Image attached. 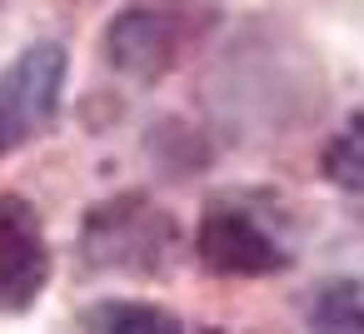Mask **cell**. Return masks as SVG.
I'll return each instance as SVG.
<instances>
[{"instance_id": "cell-1", "label": "cell", "mask_w": 364, "mask_h": 334, "mask_svg": "<svg viewBox=\"0 0 364 334\" xmlns=\"http://www.w3.org/2000/svg\"><path fill=\"white\" fill-rule=\"evenodd\" d=\"M200 259L215 274H274L289 264V249L269 235V225L240 205V200H215L200 220Z\"/></svg>"}, {"instance_id": "cell-2", "label": "cell", "mask_w": 364, "mask_h": 334, "mask_svg": "<svg viewBox=\"0 0 364 334\" xmlns=\"http://www.w3.org/2000/svg\"><path fill=\"white\" fill-rule=\"evenodd\" d=\"M90 259L95 264H110V269H140L150 274L170 244H175V225L170 215L150 210L145 200H115V205H100L90 215Z\"/></svg>"}, {"instance_id": "cell-3", "label": "cell", "mask_w": 364, "mask_h": 334, "mask_svg": "<svg viewBox=\"0 0 364 334\" xmlns=\"http://www.w3.org/2000/svg\"><path fill=\"white\" fill-rule=\"evenodd\" d=\"M50 279V244L41 230V215L16 200L0 195V304L26 309Z\"/></svg>"}, {"instance_id": "cell-4", "label": "cell", "mask_w": 364, "mask_h": 334, "mask_svg": "<svg viewBox=\"0 0 364 334\" xmlns=\"http://www.w3.org/2000/svg\"><path fill=\"white\" fill-rule=\"evenodd\" d=\"M60 85H65V50L60 45H31L11 75L0 80V95H6L21 135L31 130H46L55 120V105H60Z\"/></svg>"}, {"instance_id": "cell-5", "label": "cell", "mask_w": 364, "mask_h": 334, "mask_svg": "<svg viewBox=\"0 0 364 334\" xmlns=\"http://www.w3.org/2000/svg\"><path fill=\"white\" fill-rule=\"evenodd\" d=\"M105 55L115 70H125L135 80H155L175 55V31L155 11H125L105 36Z\"/></svg>"}, {"instance_id": "cell-6", "label": "cell", "mask_w": 364, "mask_h": 334, "mask_svg": "<svg viewBox=\"0 0 364 334\" xmlns=\"http://www.w3.org/2000/svg\"><path fill=\"white\" fill-rule=\"evenodd\" d=\"M314 334H364V274L359 279H334L314 294L309 309Z\"/></svg>"}, {"instance_id": "cell-7", "label": "cell", "mask_w": 364, "mask_h": 334, "mask_svg": "<svg viewBox=\"0 0 364 334\" xmlns=\"http://www.w3.org/2000/svg\"><path fill=\"white\" fill-rule=\"evenodd\" d=\"M324 175L339 185V190H364V110L324 145Z\"/></svg>"}, {"instance_id": "cell-8", "label": "cell", "mask_w": 364, "mask_h": 334, "mask_svg": "<svg viewBox=\"0 0 364 334\" xmlns=\"http://www.w3.org/2000/svg\"><path fill=\"white\" fill-rule=\"evenodd\" d=\"M95 329L100 334H180V324L150 304H105L95 314Z\"/></svg>"}, {"instance_id": "cell-9", "label": "cell", "mask_w": 364, "mask_h": 334, "mask_svg": "<svg viewBox=\"0 0 364 334\" xmlns=\"http://www.w3.org/2000/svg\"><path fill=\"white\" fill-rule=\"evenodd\" d=\"M26 135H21V125H16V115H11V105H6V95H0V155H6L11 145H21Z\"/></svg>"}]
</instances>
